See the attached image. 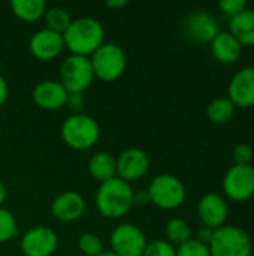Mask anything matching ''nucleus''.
I'll use <instances>...</instances> for the list:
<instances>
[{"label":"nucleus","mask_w":254,"mask_h":256,"mask_svg":"<svg viewBox=\"0 0 254 256\" xmlns=\"http://www.w3.org/2000/svg\"><path fill=\"white\" fill-rule=\"evenodd\" d=\"M211 256H252L253 243L250 236L240 226L225 225L214 231L210 243Z\"/></svg>","instance_id":"obj_6"},{"label":"nucleus","mask_w":254,"mask_h":256,"mask_svg":"<svg viewBox=\"0 0 254 256\" xmlns=\"http://www.w3.org/2000/svg\"><path fill=\"white\" fill-rule=\"evenodd\" d=\"M94 76L111 82L123 76L127 68V56L124 50L114 42H105L90 56Z\"/></svg>","instance_id":"obj_4"},{"label":"nucleus","mask_w":254,"mask_h":256,"mask_svg":"<svg viewBox=\"0 0 254 256\" xmlns=\"http://www.w3.org/2000/svg\"><path fill=\"white\" fill-rule=\"evenodd\" d=\"M88 172L99 183L117 177V158L108 152L94 153L88 160Z\"/></svg>","instance_id":"obj_19"},{"label":"nucleus","mask_w":254,"mask_h":256,"mask_svg":"<svg viewBox=\"0 0 254 256\" xmlns=\"http://www.w3.org/2000/svg\"><path fill=\"white\" fill-rule=\"evenodd\" d=\"M99 256H118V255H115V254H114L112 250H105L103 254H100Z\"/></svg>","instance_id":"obj_37"},{"label":"nucleus","mask_w":254,"mask_h":256,"mask_svg":"<svg viewBox=\"0 0 254 256\" xmlns=\"http://www.w3.org/2000/svg\"><path fill=\"white\" fill-rule=\"evenodd\" d=\"M7 98H9V84L6 78L0 75V106L6 104Z\"/></svg>","instance_id":"obj_34"},{"label":"nucleus","mask_w":254,"mask_h":256,"mask_svg":"<svg viewBox=\"0 0 254 256\" xmlns=\"http://www.w3.org/2000/svg\"><path fill=\"white\" fill-rule=\"evenodd\" d=\"M133 192L130 183L114 177L99 184L94 196L96 208L106 219H121L133 208Z\"/></svg>","instance_id":"obj_2"},{"label":"nucleus","mask_w":254,"mask_h":256,"mask_svg":"<svg viewBox=\"0 0 254 256\" xmlns=\"http://www.w3.org/2000/svg\"><path fill=\"white\" fill-rule=\"evenodd\" d=\"M126 4H129L127 0H108L106 2V6L108 8H112V9H118V8H123Z\"/></svg>","instance_id":"obj_35"},{"label":"nucleus","mask_w":254,"mask_h":256,"mask_svg":"<svg viewBox=\"0 0 254 256\" xmlns=\"http://www.w3.org/2000/svg\"><path fill=\"white\" fill-rule=\"evenodd\" d=\"M165 232H166V240L172 246H177V248L187 243L189 240H192L190 225L184 219H180V218H174V219L168 220V224L165 226Z\"/></svg>","instance_id":"obj_23"},{"label":"nucleus","mask_w":254,"mask_h":256,"mask_svg":"<svg viewBox=\"0 0 254 256\" xmlns=\"http://www.w3.org/2000/svg\"><path fill=\"white\" fill-rule=\"evenodd\" d=\"M64 48L75 56L90 57L100 45L105 44V27L93 16H79L72 20L63 33Z\"/></svg>","instance_id":"obj_1"},{"label":"nucleus","mask_w":254,"mask_h":256,"mask_svg":"<svg viewBox=\"0 0 254 256\" xmlns=\"http://www.w3.org/2000/svg\"><path fill=\"white\" fill-rule=\"evenodd\" d=\"M111 250L118 256H142L148 244L145 232L135 224L123 222L111 232Z\"/></svg>","instance_id":"obj_8"},{"label":"nucleus","mask_w":254,"mask_h":256,"mask_svg":"<svg viewBox=\"0 0 254 256\" xmlns=\"http://www.w3.org/2000/svg\"><path fill=\"white\" fill-rule=\"evenodd\" d=\"M219 8L231 18L237 16L238 14H241L243 10L247 9V2L244 0H222L219 3Z\"/></svg>","instance_id":"obj_30"},{"label":"nucleus","mask_w":254,"mask_h":256,"mask_svg":"<svg viewBox=\"0 0 254 256\" xmlns=\"http://www.w3.org/2000/svg\"><path fill=\"white\" fill-rule=\"evenodd\" d=\"M237 106L229 98H217L207 106V117L214 124H225L235 116Z\"/></svg>","instance_id":"obj_22"},{"label":"nucleus","mask_w":254,"mask_h":256,"mask_svg":"<svg viewBox=\"0 0 254 256\" xmlns=\"http://www.w3.org/2000/svg\"><path fill=\"white\" fill-rule=\"evenodd\" d=\"M18 234V222L15 214L4 207H0V244L10 242Z\"/></svg>","instance_id":"obj_25"},{"label":"nucleus","mask_w":254,"mask_h":256,"mask_svg":"<svg viewBox=\"0 0 254 256\" xmlns=\"http://www.w3.org/2000/svg\"><path fill=\"white\" fill-rule=\"evenodd\" d=\"M147 190L151 204L162 210H175L181 207L187 196V190L183 180L172 174L156 176Z\"/></svg>","instance_id":"obj_5"},{"label":"nucleus","mask_w":254,"mask_h":256,"mask_svg":"<svg viewBox=\"0 0 254 256\" xmlns=\"http://www.w3.org/2000/svg\"><path fill=\"white\" fill-rule=\"evenodd\" d=\"M60 135L67 147L79 152L88 150L97 144L100 138V126L97 120L88 114H70L61 123Z\"/></svg>","instance_id":"obj_3"},{"label":"nucleus","mask_w":254,"mask_h":256,"mask_svg":"<svg viewBox=\"0 0 254 256\" xmlns=\"http://www.w3.org/2000/svg\"><path fill=\"white\" fill-rule=\"evenodd\" d=\"M142 256H177V248L168 240H153L147 244Z\"/></svg>","instance_id":"obj_27"},{"label":"nucleus","mask_w":254,"mask_h":256,"mask_svg":"<svg viewBox=\"0 0 254 256\" xmlns=\"http://www.w3.org/2000/svg\"><path fill=\"white\" fill-rule=\"evenodd\" d=\"M184 33L196 44H211L213 39L220 33V28L211 14L207 10H195L184 22Z\"/></svg>","instance_id":"obj_14"},{"label":"nucleus","mask_w":254,"mask_h":256,"mask_svg":"<svg viewBox=\"0 0 254 256\" xmlns=\"http://www.w3.org/2000/svg\"><path fill=\"white\" fill-rule=\"evenodd\" d=\"M150 165L151 160L145 150L130 147L117 158V177L132 184L148 174Z\"/></svg>","instance_id":"obj_11"},{"label":"nucleus","mask_w":254,"mask_h":256,"mask_svg":"<svg viewBox=\"0 0 254 256\" xmlns=\"http://www.w3.org/2000/svg\"><path fill=\"white\" fill-rule=\"evenodd\" d=\"M28 50L31 56L40 62L54 60L64 50L63 34L43 27L31 34L28 40Z\"/></svg>","instance_id":"obj_12"},{"label":"nucleus","mask_w":254,"mask_h":256,"mask_svg":"<svg viewBox=\"0 0 254 256\" xmlns=\"http://www.w3.org/2000/svg\"><path fill=\"white\" fill-rule=\"evenodd\" d=\"M57 248V232L43 225L30 228L19 240V249L24 256H52Z\"/></svg>","instance_id":"obj_10"},{"label":"nucleus","mask_w":254,"mask_h":256,"mask_svg":"<svg viewBox=\"0 0 254 256\" xmlns=\"http://www.w3.org/2000/svg\"><path fill=\"white\" fill-rule=\"evenodd\" d=\"M6 195H7L6 188H4L3 182L0 180V207H3V202H4V200H6Z\"/></svg>","instance_id":"obj_36"},{"label":"nucleus","mask_w":254,"mask_h":256,"mask_svg":"<svg viewBox=\"0 0 254 256\" xmlns=\"http://www.w3.org/2000/svg\"><path fill=\"white\" fill-rule=\"evenodd\" d=\"M223 192L235 202L252 200L254 196L253 165H234L223 178Z\"/></svg>","instance_id":"obj_9"},{"label":"nucleus","mask_w":254,"mask_h":256,"mask_svg":"<svg viewBox=\"0 0 254 256\" xmlns=\"http://www.w3.org/2000/svg\"><path fill=\"white\" fill-rule=\"evenodd\" d=\"M148 204H151V200H150V195H148L147 189H139V190L133 192V206L145 207Z\"/></svg>","instance_id":"obj_32"},{"label":"nucleus","mask_w":254,"mask_h":256,"mask_svg":"<svg viewBox=\"0 0 254 256\" xmlns=\"http://www.w3.org/2000/svg\"><path fill=\"white\" fill-rule=\"evenodd\" d=\"M252 159H253V148L249 144L241 142L234 148L235 165H252Z\"/></svg>","instance_id":"obj_29"},{"label":"nucleus","mask_w":254,"mask_h":256,"mask_svg":"<svg viewBox=\"0 0 254 256\" xmlns=\"http://www.w3.org/2000/svg\"><path fill=\"white\" fill-rule=\"evenodd\" d=\"M45 24H46V28L49 30H54L57 33H64L66 28L69 27V24L72 22V15L67 9L61 8V6H51V8H46L45 10Z\"/></svg>","instance_id":"obj_24"},{"label":"nucleus","mask_w":254,"mask_h":256,"mask_svg":"<svg viewBox=\"0 0 254 256\" xmlns=\"http://www.w3.org/2000/svg\"><path fill=\"white\" fill-rule=\"evenodd\" d=\"M228 98L237 108L254 106V66L243 68L232 76Z\"/></svg>","instance_id":"obj_17"},{"label":"nucleus","mask_w":254,"mask_h":256,"mask_svg":"<svg viewBox=\"0 0 254 256\" xmlns=\"http://www.w3.org/2000/svg\"><path fill=\"white\" fill-rule=\"evenodd\" d=\"M213 237H214V230H211V228H208V226H201V228L198 230V237H196L198 242H201V243L210 246Z\"/></svg>","instance_id":"obj_33"},{"label":"nucleus","mask_w":254,"mask_h":256,"mask_svg":"<svg viewBox=\"0 0 254 256\" xmlns=\"http://www.w3.org/2000/svg\"><path fill=\"white\" fill-rule=\"evenodd\" d=\"M94 78L90 57L70 54L61 62L58 69V81L69 93H84L90 88Z\"/></svg>","instance_id":"obj_7"},{"label":"nucleus","mask_w":254,"mask_h":256,"mask_svg":"<svg viewBox=\"0 0 254 256\" xmlns=\"http://www.w3.org/2000/svg\"><path fill=\"white\" fill-rule=\"evenodd\" d=\"M78 249L84 256H99L105 252L102 238L94 232H84L78 238Z\"/></svg>","instance_id":"obj_26"},{"label":"nucleus","mask_w":254,"mask_h":256,"mask_svg":"<svg viewBox=\"0 0 254 256\" xmlns=\"http://www.w3.org/2000/svg\"><path fill=\"white\" fill-rule=\"evenodd\" d=\"M214 58L223 64H234L243 54V45L229 32H220L211 42Z\"/></svg>","instance_id":"obj_18"},{"label":"nucleus","mask_w":254,"mask_h":256,"mask_svg":"<svg viewBox=\"0 0 254 256\" xmlns=\"http://www.w3.org/2000/svg\"><path fill=\"white\" fill-rule=\"evenodd\" d=\"M198 216L202 222V226H208L214 231L225 226L229 216V207L226 200L214 192L205 194L199 200Z\"/></svg>","instance_id":"obj_13"},{"label":"nucleus","mask_w":254,"mask_h":256,"mask_svg":"<svg viewBox=\"0 0 254 256\" xmlns=\"http://www.w3.org/2000/svg\"><path fill=\"white\" fill-rule=\"evenodd\" d=\"M177 256H211V254L207 244L198 242L196 238H192L177 248Z\"/></svg>","instance_id":"obj_28"},{"label":"nucleus","mask_w":254,"mask_h":256,"mask_svg":"<svg viewBox=\"0 0 254 256\" xmlns=\"http://www.w3.org/2000/svg\"><path fill=\"white\" fill-rule=\"evenodd\" d=\"M69 92L58 80H43L33 87V102L45 111H57L66 106Z\"/></svg>","instance_id":"obj_15"},{"label":"nucleus","mask_w":254,"mask_h":256,"mask_svg":"<svg viewBox=\"0 0 254 256\" xmlns=\"http://www.w3.org/2000/svg\"><path fill=\"white\" fill-rule=\"evenodd\" d=\"M46 3L43 0H12L10 9L13 15L24 22L39 21L46 10Z\"/></svg>","instance_id":"obj_21"},{"label":"nucleus","mask_w":254,"mask_h":256,"mask_svg":"<svg viewBox=\"0 0 254 256\" xmlns=\"http://www.w3.org/2000/svg\"><path fill=\"white\" fill-rule=\"evenodd\" d=\"M229 33L237 38L241 45L254 46V10L246 9L237 16L231 18Z\"/></svg>","instance_id":"obj_20"},{"label":"nucleus","mask_w":254,"mask_h":256,"mask_svg":"<svg viewBox=\"0 0 254 256\" xmlns=\"http://www.w3.org/2000/svg\"><path fill=\"white\" fill-rule=\"evenodd\" d=\"M85 104H87V99L84 93H69L67 100H66V106L69 108L72 114H81L85 108Z\"/></svg>","instance_id":"obj_31"},{"label":"nucleus","mask_w":254,"mask_h":256,"mask_svg":"<svg viewBox=\"0 0 254 256\" xmlns=\"http://www.w3.org/2000/svg\"><path fill=\"white\" fill-rule=\"evenodd\" d=\"M49 210L52 218L60 222H75L85 213V200L76 190H64L52 200Z\"/></svg>","instance_id":"obj_16"}]
</instances>
